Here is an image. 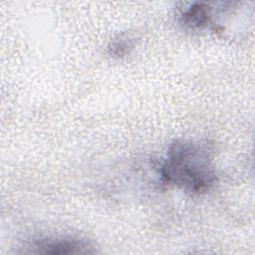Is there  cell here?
<instances>
[{
  "label": "cell",
  "mask_w": 255,
  "mask_h": 255,
  "mask_svg": "<svg viewBox=\"0 0 255 255\" xmlns=\"http://www.w3.org/2000/svg\"><path fill=\"white\" fill-rule=\"evenodd\" d=\"M215 8L204 2H195L180 9L178 21L187 30L197 31L206 28L212 23Z\"/></svg>",
  "instance_id": "3"
},
{
  "label": "cell",
  "mask_w": 255,
  "mask_h": 255,
  "mask_svg": "<svg viewBox=\"0 0 255 255\" xmlns=\"http://www.w3.org/2000/svg\"><path fill=\"white\" fill-rule=\"evenodd\" d=\"M25 251L37 254H86L95 253V247L87 240L75 236H43L34 239Z\"/></svg>",
  "instance_id": "2"
},
{
  "label": "cell",
  "mask_w": 255,
  "mask_h": 255,
  "mask_svg": "<svg viewBox=\"0 0 255 255\" xmlns=\"http://www.w3.org/2000/svg\"><path fill=\"white\" fill-rule=\"evenodd\" d=\"M158 173L167 185L189 194L205 193L217 180L213 150L205 141L176 139L167 146Z\"/></svg>",
  "instance_id": "1"
},
{
  "label": "cell",
  "mask_w": 255,
  "mask_h": 255,
  "mask_svg": "<svg viewBox=\"0 0 255 255\" xmlns=\"http://www.w3.org/2000/svg\"><path fill=\"white\" fill-rule=\"evenodd\" d=\"M134 42L133 39L127 34H122L116 37L113 41H111L109 45V54L115 58H123L130 53L133 49Z\"/></svg>",
  "instance_id": "4"
}]
</instances>
